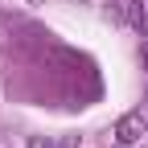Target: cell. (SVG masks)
I'll return each mask as SVG.
<instances>
[{
	"label": "cell",
	"instance_id": "1",
	"mask_svg": "<svg viewBox=\"0 0 148 148\" xmlns=\"http://www.w3.org/2000/svg\"><path fill=\"white\" fill-rule=\"evenodd\" d=\"M111 12H115L123 25H132V29H140V33H144V12H140L136 0H111Z\"/></svg>",
	"mask_w": 148,
	"mask_h": 148
},
{
	"label": "cell",
	"instance_id": "2",
	"mask_svg": "<svg viewBox=\"0 0 148 148\" xmlns=\"http://www.w3.org/2000/svg\"><path fill=\"white\" fill-rule=\"evenodd\" d=\"M140 127H148V115H144V111H136V115L119 119V127H115V140H119V144H132V140L140 136Z\"/></svg>",
	"mask_w": 148,
	"mask_h": 148
},
{
	"label": "cell",
	"instance_id": "3",
	"mask_svg": "<svg viewBox=\"0 0 148 148\" xmlns=\"http://www.w3.org/2000/svg\"><path fill=\"white\" fill-rule=\"evenodd\" d=\"M144 53H148V41H144Z\"/></svg>",
	"mask_w": 148,
	"mask_h": 148
}]
</instances>
